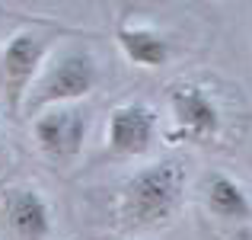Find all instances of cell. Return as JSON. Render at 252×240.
Instances as JSON below:
<instances>
[{"label": "cell", "instance_id": "cell-3", "mask_svg": "<svg viewBox=\"0 0 252 240\" xmlns=\"http://www.w3.org/2000/svg\"><path fill=\"white\" fill-rule=\"evenodd\" d=\"M48 55V39L38 32H16L3 45L0 55V90H3L6 109L19 112L26 103V93L32 90L38 71Z\"/></svg>", "mask_w": 252, "mask_h": 240}, {"label": "cell", "instance_id": "cell-9", "mask_svg": "<svg viewBox=\"0 0 252 240\" xmlns=\"http://www.w3.org/2000/svg\"><path fill=\"white\" fill-rule=\"evenodd\" d=\"M118 45H122L125 58L137 68H160L169 61V42L157 36L154 29H141V26H122L118 29Z\"/></svg>", "mask_w": 252, "mask_h": 240}, {"label": "cell", "instance_id": "cell-1", "mask_svg": "<svg viewBox=\"0 0 252 240\" xmlns=\"http://www.w3.org/2000/svg\"><path fill=\"white\" fill-rule=\"evenodd\" d=\"M185 166L179 160H157L125 179L118 215L128 228H160L179 211L185 196Z\"/></svg>", "mask_w": 252, "mask_h": 240}, {"label": "cell", "instance_id": "cell-4", "mask_svg": "<svg viewBox=\"0 0 252 240\" xmlns=\"http://www.w3.org/2000/svg\"><path fill=\"white\" fill-rule=\"evenodd\" d=\"M86 131H90V116L77 106H58V109L38 112L32 135L35 144L51 163H70L80 157L86 144Z\"/></svg>", "mask_w": 252, "mask_h": 240}, {"label": "cell", "instance_id": "cell-6", "mask_svg": "<svg viewBox=\"0 0 252 240\" xmlns=\"http://www.w3.org/2000/svg\"><path fill=\"white\" fill-rule=\"evenodd\" d=\"M105 141L115 157H144L157 141V112L147 103H125L109 116Z\"/></svg>", "mask_w": 252, "mask_h": 240}, {"label": "cell", "instance_id": "cell-7", "mask_svg": "<svg viewBox=\"0 0 252 240\" xmlns=\"http://www.w3.org/2000/svg\"><path fill=\"white\" fill-rule=\"evenodd\" d=\"M3 221L19 240H45L51 234V205L32 186H13L3 192Z\"/></svg>", "mask_w": 252, "mask_h": 240}, {"label": "cell", "instance_id": "cell-8", "mask_svg": "<svg viewBox=\"0 0 252 240\" xmlns=\"http://www.w3.org/2000/svg\"><path fill=\"white\" fill-rule=\"evenodd\" d=\"M204 205H208V211H214L217 218H227V221H249L252 218V199L246 186L223 170H214L204 176Z\"/></svg>", "mask_w": 252, "mask_h": 240}, {"label": "cell", "instance_id": "cell-2", "mask_svg": "<svg viewBox=\"0 0 252 240\" xmlns=\"http://www.w3.org/2000/svg\"><path fill=\"white\" fill-rule=\"evenodd\" d=\"M99 83V68L90 48L83 45H70V48L58 51L55 58L42 64L32 90L26 93V112H42L48 106H67L77 99L90 96Z\"/></svg>", "mask_w": 252, "mask_h": 240}, {"label": "cell", "instance_id": "cell-5", "mask_svg": "<svg viewBox=\"0 0 252 240\" xmlns=\"http://www.w3.org/2000/svg\"><path fill=\"white\" fill-rule=\"evenodd\" d=\"M176 135L189 141H211L220 135V109L211 99V93L198 83H182L169 93Z\"/></svg>", "mask_w": 252, "mask_h": 240}, {"label": "cell", "instance_id": "cell-10", "mask_svg": "<svg viewBox=\"0 0 252 240\" xmlns=\"http://www.w3.org/2000/svg\"><path fill=\"white\" fill-rule=\"evenodd\" d=\"M0 148H3V131H0Z\"/></svg>", "mask_w": 252, "mask_h": 240}]
</instances>
